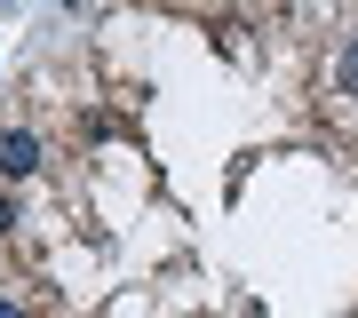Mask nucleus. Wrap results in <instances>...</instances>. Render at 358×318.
<instances>
[{
  "mask_svg": "<svg viewBox=\"0 0 358 318\" xmlns=\"http://www.w3.org/2000/svg\"><path fill=\"white\" fill-rule=\"evenodd\" d=\"M40 175V136L32 127H0V183H24Z\"/></svg>",
  "mask_w": 358,
  "mask_h": 318,
  "instance_id": "f257e3e1",
  "label": "nucleus"
},
{
  "mask_svg": "<svg viewBox=\"0 0 358 318\" xmlns=\"http://www.w3.org/2000/svg\"><path fill=\"white\" fill-rule=\"evenodd\" d=\"M334 96L358 103V40H343V56H334Z\"/></svg>",
  "mask_w": 358,
  "mask_h": 318,
  "instance_id": "f03ea898",
  "label": "nucleus"
},
{
  "mask_svg": "<svg viewBox=\"0 0 358 318\" xmlns=\"http://www.w3.org/2000/svg\"><path fill=\"white\" fill-rule=\"evenodd\" d=\"M16 223H24V215H16V199H8V191H0V239H8Z\"/></svg>",
  "mask_w": 358,
  "mask_h": 318,
  "instance_id": "7ed1b4c3",
  "label": "nucleus"
},
{
  "mask_svg": "<svg viewBox=\"0 0 358 318\" xmlns=\"http://www.w3.org/2000/svg\"><path fill=\"white\" fill-rule=\"evenodd\" d=\"M0 318H24V310H16V303H8V294H0Z\"/></svg>",
  "mask_w": 358,
  "mask_h": 318,
  "instance_id": "20e7f679",
  "label": "nucleus"
}]
</instances>
